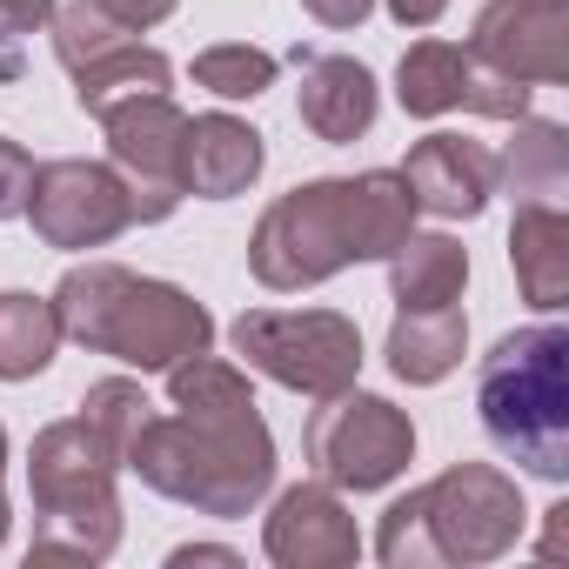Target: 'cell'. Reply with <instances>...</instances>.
<instances>
[{"label":"cell","mask_w":569,"mask_h":569,"mask_svg":"<svg viewBox=\"0 0 569 569\" xmlns=\"http://www.w3.org/2000/svg\"><path fill=\"white\" fill-rule=\"evenodd\" d=\"M108 128V161L121 168L128 181V201H134V221H168L174 201L188 194L181 188V148H188V114L168 101V94H141V101H121L101 114Z\"/></svg>","instance_id":"obj_9"},{"label":"cell","mask_w":569,"mask_h":569,"mask_svg":"<svg viewBox=\"0 0 569 569\" xmlns=\"http://www.w3.org/2000/svg\"><path fill=\"white\" fill-rule=\"evenodd\" d=\"M194 88L221 94V101H254L274 88V54L268 48H248V41H221V48H201L194 54Z\"/></svg>","instance_id":"obj_24"},{"label":"cell","mask_w":569,"mask_h":569,"mask_svg":"<svg viewBox=\"0 0 569 569\" xmlns=\"http://www.w3.org/2000/svg\"><path fill=\"white\" fill-rule=\"evenodd\" d=\"M562 542H569V502H556V509H549V536H542V556H562Z\"/></svg>","instance_id":"obj_31"},{"label":"cell","mask_w":569,"mask_h":569,"mask_svg":"<svg viewBox=\"0 0 569 569\" xmlns=\"http://www.w3.org/2000/svg\"><path fill=\"white\" fill-rule=\"evenodd\" d=\"M121 469H134L154 496L188 502L194 516H248L274 482V436L254 402H174V416L141 422Z\"/></svg>","instance_id":"obj_2"},{"label":"cell","mask_w":569,"mask_h":569,"mask_svg":"<svg viewBox=\"0 0 569 569\" xmlns=\"http://www.w3.org/2000/svg\"><path fill=\"white\" fill-rule=\"evenodd\" d=\"M309 462L329 489L369 496L416 462V429L396 402L342 389V396H322V409L309 416Z\"/></svg>","instance_id":"obj_8"},{"label":"cell","mask_w":569,"mask_h":569,"mask_svg":"<svg viewBox=\"0 0 569 569\" xmlns=\"http://www.w3.org/2000/svg\"><path fill=\"white\" fill-rule=\"evenodd\" d=\"M168 562L181 569V562H241V556H234V549H214V542H188V549H174Z\"/></svg>","instance_id":"obj_30"},{"label":"cell","mask_w":569,"mask_h":569,"mask_svg":"<svg viewBox=\"0 0 569 569\" xmlns=\"http://www.w3.org/2000/svg\"><path fill=\"white\" fill-rule=\"evenodd\" d=\"M81 416L101 429V442H108L114 456H128V442L141 436V422L154 416V402L141 396V382H128V376H108V382H94V389L81 396Z\"/></svg>","instance_id":"obj_25"},{"label":"cell","mask_w":569,"mask_h":569,"mask_svg":"<svg viewBox=\"0 0 569 569\" xmlns=\"http://www.w3.org/2000/svg\"><path fill=\"white\" fill-rule=\"evenodd\" d=\"M396 174L409 181L416 208H429L442 221H469L496 194V154L482 141H469V134H422Z\"/></svg>","instance_id":"obj_13"},{"label":"cell","mask_w":569,"mask_h":569,"mask_svg":"<svg viewBox=\"0 0 569 569\" xmlns=\"http://www.w3.org/2000/svg\"><path fill=\"white\" fill-rule=\"evenodd\" d=\"M121 456L101 442L88 416L48 422L28 456V496H34V549L41 562H101L121 542V502H114Z\"/></svg>","instance_id":"obj_5"},{"label":"cell","mask_w":569,"mask_h":569,"mask_svg":"<svg viewBox=\"0 0 569 569\" xmlns=\"http://www.w3.org/2000/svg\"><path fill=\"white\" fill-rule=\"evenodd\" d=\"M409 496H416V516L429 529L436 562H496V556L516 549V536L529 522L522 489L489 462H456V469H442L436 482H422Z\"/></svg>","instance_id":"obj_7"},{"label":"cell","mask_w":569,"mask_h":569,"mask_svg":"<svg viewBox=\"0 0 569 569\" xmlns=\"http://www.w3.org/2000/svg\"><path fill=\"white\" fill-rule=\"evenodd\" d=\"M34 234L48 248H108L121 228H134V201L114 161H48L34 168L28 208Z\"/></svg>","instance_id":"obj_10"},{"label":"cell","mask_w":569,"mask_h":569,"mask_svg":"<svg viewBox=\"0 0 569 569\" xmlns=\"http://www.w3.org/2000/svg\"><path fill=\"white\" fill-rule=\"evenodd\" d=\"M376 108H382V94H376V74L362 61H349V54L309 61V74H302V121H309L316 141H329V148L362 141L376 128Z\"/></svg>","instance_id":"obj_15"},{"label":"cell","mask_w":569,"mask_h":569,"mask_svg":"<svg viewBox=\"0 0 569 569\" xmlns=\"http://www.w3.org/2000/svg\"><path fill=\"white\" fill-rule=\"evenodd\" d=\"M509 261L529 309H562L569 302V214L556 201H522L516 228H509Z\"/></svg>","instance_id":"obj_16"},{"label":"cell","mask_w":569,"mask_h":569,"mask_svg":"<svg viewBox=\"0 0 569 569\" xmlns=\"http://www.w3.org/2000/svg\"><path fill=\"white\" fill-rule=\"evenodd\" d=\"M28 188H34V161H28V148L0 134V221H14V214L28 208Z\"/></svg>","instance_id":"obj_26"},{"label":"cell","mask_w":569,"mask_h":569,"mask_svg":"<svg viewBox=\"0 0 569 569\" xmlns=\"http://www.w3.org/2000/svg\"><path fill=\"white\" fill-rule=\"evenodd\" d=\"M442 8H449V0H389V14L402 28H429V21H442Z\"/></svg>","instance_id":"obj_29"},{"label":"cell","mask_w":569,"mask_h":569,"mask_svg":"<svg viewBox=\"0 0 569 569\" xmlns=\"http://www.w3.org/2000/svg\"><path fill=\"white\" fill-rule=\"evenodd\" d=\"M261 542H268V562H281V569H349L362 556L356 516H349V502L329 482L281 489L274 509H268Z\"/></svg>","instance_id":"obj_12"},{"label":"cell","mask_w":569,"mask_h":569,"mask_svg":"<svg viewBox=\"0 0 569 569\" xmlns=\"http://www.w3.org/2000/svg\"><path fill=\"white\" fill-rule=\"evenodd\" d=\"M234 349L254 376L296 396H342L362 376V329L336 309H254L234 322Z\"/></svg>","instance_id":"obj_6"},{"label":"cell","mask_w":569,"mask_h":569,"mask_svg":"<svg viewBox=\"0 0 569 569\" xmlns=\"http://www.w3.org/2000/svg\"><path fill=\"white\" fill-rule=\"evenodd\" d=\"M61 349V316L48 296H28V289H8L0 296V382H28L54 362Z\"/></svg>","instance_id":"obj_21"},{"label":"cell","mask_w":569,"mask_h":569,"mask_svg":"<svg viewBox=\"0 0 569 569\" xmlns=\"http://www.w3.org/2000/svg\"><path fill=\"white\" fill-rule=\"evenodd\" d=\"M496 181H509V194L522 201H556L569 188V134L556 121H516V141L496 154Z\"/></svg>","instance_id":"obj_20"},{"label":"cell","mask_w":569,"mask_h":569,"mask_svg":"<svg viewBox=\"0 0 569 569\" xmlns=\"http://www.w3.org/2000/svg\"><path fill=\"white\" fill-rule=\"evenodd\" d=\"M0 469H8V429H0Z\"/></svg>","instance_id":"obj_32"},{"label":"cell","mask_w":569,"mask_h":569,"mask_svg":"<svg viewBox=\"0 0 569 569\" xmlns=\"http://www.w3.org/2000/svg\"><path fill=\"white\" fill-rule=\"evenodd\" d=\"M476 409L502 456H516L542 482H562L569 476V336L556 322L502 336L496 356L482 362Z\"/></svg>","instance_id":"obj_4"},{"label":"cell","mask_w":569,"mask_h":569,"mask_svg":"<svg viewBox=\"0 0 569 569\" xmlns=\"http://www.w3.org/2000/svg\"><path fill=\"white\" fill-rule=\"evenodd\" d=\"M128 41H134V28L114 21L101 0H68V8H54V54H61L68 74L101 61V54H114V48H128Z\"/></svg>","instance_id":"obj_23"},{"label":"cell","mask_w":569,"mask_h":569,"mask_svg":"<svg viewBox=\"0 0 569 569\" xmlns=\"http://www.w3.org/2000/svg\"><path fill=\"white\" fill-rule=\"evenodd\" d=\"M396 94L422 121L462 108V94H469V48H456V41H416L402 54V68H396Z\"/></svg>","instance_id":"obj_22"},{"label":"cell","mask_w":569,"mask_h":569,"mask_svg":"<svg viewBox=\"0 0 569 569\" xmlns=\"http://www.w3.org/2000/svg\"><path fill=\"white\" fill-rule=\"evenodd\" d=\"M302 14H316L322 28L342 34V28H362V21L376 14V0H302Z\"/></svg>","instance_id":"obj_28"},{"label":"cell","mask_w":569,"mask_h":569,"mask_svg":"<svg viewBox=\"0 0 569 569\" xmlns=\"http://www.w3.org/2000/svg\"><path fill=\"white\" fill-rule=\"evenodd\" d=\"M268 148L248 121L234 114H201L188 121V148H181V188L201 194V201H228V194H248V181L261 174Z\"/></svg>","instance_id":"obj_14"},{"label":"cell","mask_w":569,"mask_h":569,"mask_svg":"<svg viewBox=\"0 0 569 569\" xmlns=\"http://www.w3.org/2000/svg\"><path fill=\"white\" fill-rule=\"evenodd\" d=\"M469 54L529 88L569 81V0H489L476 14Z\"/></svg>","instance_id":"obj_11"},{"label":"cell","mask_w":569,"mask_h":569,"mask_svg":"<svg viewBox=\"0 0 569 569\" xmlns=\"http://www.w3.org/2000/svg\"><path fill=\"white\" fill-rule=\"evenodd\" d=\"M48 302H54L68 342H81L94 356H114V362H128L141 376L148 369L168 376L174 362H188V356H201L214 342V322L188 289L134 274V268H114V261L68 268Z\"/></svg>","instance_id":"obj_3"},{"label":"cell","mask_w":569,"mask_h":569,"mask_svg":"<svg viewBox=\"0 0 569 569\" xmlns=\"http://www.w3.org/2000/svg\"><path fill=\"white\" fill-rule=\"evenodd\" d=\"M409 228H416V194L396 168L309 181L296 194H281L254 221L248 268L261 289L296 296V289H316V281H329L356 261H389Z\"/></svg>","instance_id":"obj_1"},{"label":"cell","mask_w":569,"mask_h":569,"mask_svg":"<svg viewBox=\"0 0 569 569\" xmlns=\"http://www.w3.org/2000/svg\"><path fill=\"white\" fill-rule=\"evenodd\" d=\"M54 21V0H0V41H21Z\"/></svg>","instance_id":"obj_27"},{"label":"cell","mask_w":569,"mask_h":569,"mask_svg":"<svg viewBox=\"0 0 569 569\" xmlns=\"http://www.w3.org/2000/svg\"><path fill=\"white\" fill-rule=\"evenodd\" d=\"M168 81H174V68H168V54H154V48H141V41H128V48H114V54H101V61H88V68H74V101H81V114H108V108H121V101H141V94H168Z\"/></svg>","instance_id":"obj_19"},{"label":"cell","mask_w":569,"mask_h":569,"mask_svg":"<svg viewBox=\"0 0 569 569\" xmlns=\"http://www.w3.org/2000/svg\"><path fill=\"white\" fill-rule=\"evenodd\" d=\"M462 281H469V248L456 234H402V248L389 254V289L396 309H449L462 302Z\"/></svg>","instance_id":"obj_17"},{"label":"cell","mask_w":569,"mask_h":569,"mask_svg":"<svg viewBox=\"0 0 569 569\" xmlns=\"http://www.w3.org/2000/svg\"><path fill=\"white\" fill-rule=\"evenodd\" d=\"M462 349H469V322H462L456 302H449V309H396L389 369H396L402 382H416V389L442 382V376L462 362Z\"/></svg>","instance_id":"obj_18"}]
</instances>
